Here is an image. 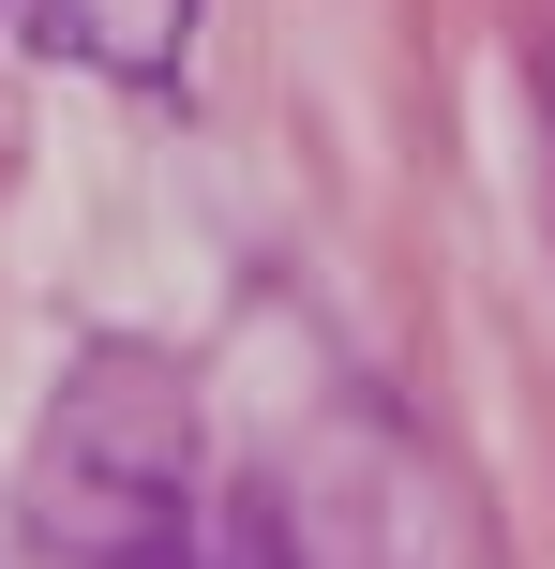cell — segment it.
<instances>
[{
    "mask_svg": "<svg viewBox=\"0 0 555 569\" xmlns=\"http://www.w3.org/2000/svg\"><path fill=\"white\" fill-rule=\"evenodd\" d=\"M30 525L60 569H196V405L166 345H90L30 450Z\"/></svg>",
    "mask_w": 555,
    "mask_h": 569,
    "instance_id": "6da1fadb",
    "label": "cell"
},
{
    "mask_svg": "<svg viewBox=\"0 0 555 569\" xmlns=\"http://www.w3.org/2000/svg\"><path fill=\"white\" fill-rule=\"evenodd\" d=\"M30 46L76 60V76H120V90H166L180 46H196V0H16Z\"/></svg>",
    "mask_w": 555,
    "mask_h": 569,
    "instance_id": "7a4b0ae2",
    "label": "cell"
},
{
    "mask_svg": "<svg viewBox=\"0 0 555 569\" xmlns=\"http://www.w3.org/2000/svg\"><path fill=\"white\" fill-rule=\"evenodd\" d=\"M196 569H286L270 510H210V525H196Z\"/></svg>",
    "mask_w": 555,
    "mask_h": 569,
    "instance_id": "3957f363",
    "label": "cell"
}]
</instances>
